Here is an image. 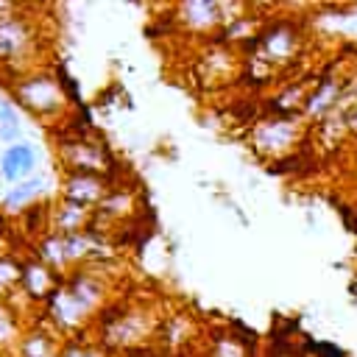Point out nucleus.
Returning a JSON list of instances; mask_svg holds the SVG:
<instances>
[{"label":"nucleus","mask_w":357,"mask_h":357,"mask_svg":"<svg viewBox=\"0 0 357 357\" xmlns=\"http://www.w3.org/2000/svg\"><path fill=\"white\" fill-rule=\"evenodd\" d=\"M209 357H248V351H245V346L237 337L223 335V337H218V343H215Z\"/></svg>","instance_id":"nucleus-6"},{"label":"nucleus","mask_w":357,"mask_h":357,"mask_svg":"<svg viewBox=\"0 0 357 357\" xmlns=\"http://www.w3.org/2000/svg\"><path fill=\"white\" fill-rule=\"evenodd\" d=\"M346 131L357 139V106H351V109L346 112Z\"/></svg>","instance_id":"nucleus-9"},{"label":"nucleus","mask_w":357,"mask_h":357,"mask_svg":"<svg viewBox=\"0 0 357 357\" xmlns=\"http://www.w3.org/2000/svg\"><path fill=\"white\" fill-rule=\"evenodd\" d=\"M301 50V36L298 28L287 20H276L271 25H265L251 47V61L265 67V73L273 70H284Z\"/></svg>","instance_id":"nucleus-2"},{"label":"nucleus","mask_w":357,"mask_h":357,"mask_svg":"<svg viewBox=\"0 0 357 357\" xmlns=\"http://www.w3.org/2000/svg\"><path fill=\"white\" fill-rule=\"evenodd\" d=\"M33 165H36L33 148H31V145H25V142L11 145V148L3 153V159H0V170H3V176H6L8 181H17L22 173H31V170H33Z\"/></svg>","instance_id":"nucleus-4"},{"label":"nucleus","mask_w":357,"mask_h":357,"mask_svg":"<svg viewBox=\"0 0 357 357\" xmlns=\"http://www.w3.org/2000/svg\"><path fill=\"white\" fill-rule=\"evenodd\" d=\"M354 25H357V22H354Z\"/></svg>","instance_id":"nucleus-10"},{"label":"nucleus","mask_w":357,"mask_h":357,"mask_svg":"<svg viewBox=\"0 0 357 357\" xmlns=\"http://www.w3.org/2000/svg\"><path fill=\"white\" fill-rule=\"evenodd\" d=\"M42 187V178H28V181H22V184H17L11 192H8V204H17V201H22V198H28V195H33L36 190Z\"/></svg>","instance_id":"nucleus-8"},{"label":"nucleus","mask_w":357,"mask_h":357,"mask_svg":"<svg viewBox=\"0 0 357 357\" xmlns=\"http://www.w3.org/2000/svg\"><path fill=\"white\" fill-rule=\"evenodd\" d=\"M0 126H3V139H14L20 134V126H17V114L14 109L8 106V100H0Z\"/></svg>","instance_id":"nucleus-7"},{"label":"nucleus","mask_w":357,"mask_h":357,"mask_svg":"<svg viewBox=\"0 0 357 357\" xmlns=\"http://www.w3.org/2000/svg\"><path fill=\"white\" fill-rule=\"evenodd\" d=\"M192 335H195V324H192V318H190V315L178 312V315H170V318H167L165 337H167V346H170V349L184 346Z\"/></svg>","instance_id":"nucleus-5"},{"label":"nucleus","mask_w":357,"mask_h":357,"mask_svg":"<svg viewBox=\"0 0 357 357\" xmlns=\"http://www.w3.org/2000/svg\"><path fill=\"white\" fill-rule=\"evenodd\" d=\"M343 84H346V78H335V75H326L318 84H312L307 103L301 109V117L307 123H321L326 114H332L337 109L340 95H343Z\"/></svg>","instance_id":"nucleus-3"},{"label":"nucleus","mask_w":357,"mask_h":357,"mask_svg":"<svg viewBox=\"0 0 357 357\" xmlns=\"http://www.w3.org/2000/svg\"><path fill=\"white\" fill-rule=\"evenodd\" d=\"M304 126H307V120L301 114L268 112L251 128L248 142L259 159H287L304 139Z\"/></svg>","instance_id":"nucleus-1"}]
</instances>
